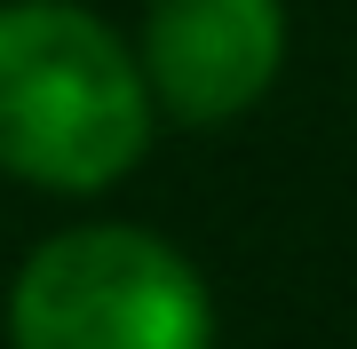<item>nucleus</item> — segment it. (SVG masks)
Returning <instances> with one entry per match:
<instances>
[{
    "label": "nucleus",
    "instance_id": "nucleus-2",
    "mask_svg": "<svg viewBox=\"0 0 357 349\" xmlns=\"http://www.w3.org/2000/svg\"><path fill=\"white\" fill-rule=\"evenodd\" d=\"M16 349H215V302L199 270L151 231L96 222L24 262L8 294Z\"/></svg>",
    "mask_w": 357,
    "mask_h": 349
},
{
    "label": "nucleus",
    "instance_id": "nucleus-1",
    "mask_svg": "<svg viewBox=\"0 0 357 349\" xmlns=\"http://www.w3.org/2000/svg\"><path fill=\"white\" fill-rule=\"evenodd\" d=\"M143 64L72 0L0 8V167L48 191H103L143 159Z\"/></svg>",
    "mask_w": 357,
    "mask_h": 349
},
{
    "label": "nucleus",
    "instance_id": "nucleus-3",
    "mask_svg": "<svg viewBox=\"0 0 357 349\" xmlns=\"http://www.w3.org/2000/svg\"><path fill=\"white\" fill-rule=\"evenodd\" d=\"M278 56H286L278 0H151L143 88L175 119L215 127V119H238L278 79Z\"/></svg>",
    "mask_w": 357,
    "mask_h": 349
}]
</instances>
